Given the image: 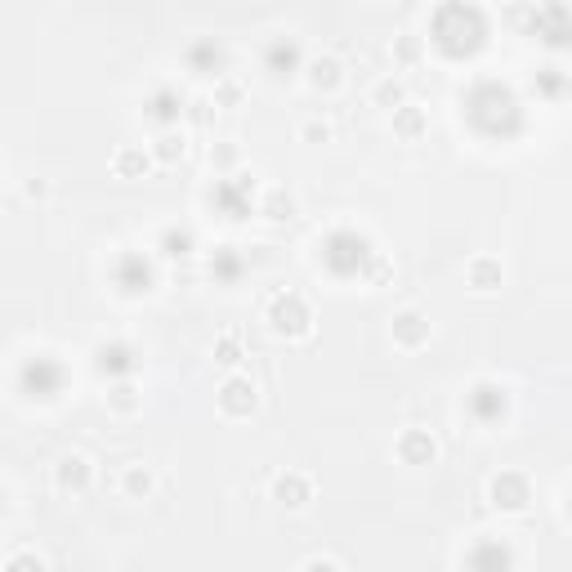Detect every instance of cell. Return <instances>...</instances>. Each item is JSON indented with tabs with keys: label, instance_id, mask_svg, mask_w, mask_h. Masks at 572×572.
Listing matches in <instances>:
<instances>
[{
	"label": "cell",
	"instance_id": "3",
	"mask_svg": "<svg viewBox=\"0 0 572 572\" xmlns=\"http://www.w3.org/2000/svg\"><path fill=\"white\" fill-rule=\"evenodd\" d=\"M215 403L228 421H246V416H255V407H260V385H255L251 376H228L224 385L215 389Z\"/></svg>",
	"mask_w": 572,
	"mask_h": 572
},
{
	"label": "cell",
	"instance_id": "14",
	"mask_svg": "<svg viewBox=\"0 0 572 572\" xmlns=\"http://www.w3.org/2000/svg\"><path fill=\"white\" fill-rule=\"evenodd\" d=\"M389 117H394V135H398V139H421L425 130H429L425 108H416V103H398Z\"/></svg>",
	"mask_w": 572,
	"mask_h": 572
},
{
	"label": "cell",
	"instance_id": "18",
	"mask_svg": "<svg viewBox=\"0 0 572 572\" xmlns=\"http://www.w3.org/2000/svg\"><path fill=\"white\" fill-rule=\"evenodd\" d=\"M103 403H108V412H112V416H135V412H143V394H139L135 385H130V380L112 385Z\"/></svg>",
	"mask_w": 572,
	"mask_h": 572
},
{
	"label": "cell",
	"instance_id": "25",
	"mask_svg": "<svg viewBox=\"0 0 572 572\" xmlns=\"http://www.w3.org/2000/svg\"><path fill=\"white\" fill-rule=\"evenodd\" d=\"M336 139V126H331L327 117H309L300 126V143H313V148H322V143H331Z\"/></svg>",
	"mask_w": 572,
	"mask_h": 572
},
{
	"label": "cell",
	"instance_id": "20",
	"mask_svg": "<svg viewBox=\"0 0 572 572\" xmlns=\"http://www.w3.org/2000/svg\"><path fill=\"white\" fill-rule=\"evenodd\" d=\"M470 407L483 416V421H492V416L505 412V389H501V385H488V380H483V385H474Z\"/></svg>",
	"mask_w": 572,
	"mask_h": 572
},
{
	"label": "cell",
	"instance_id": "27",
	"mask_svg": "<svg viewBox=\"0 0 572 572\" xmlns=\"http://www.w3.org/2000/svg\"><path fill=\"white\" fill-rule=\"evenodd\" d=\"M246 99V90H242V85H237L233 81V76H219V81H215V108H237V103H242Z\"/></svg>",
	"mask_w": 572,
	"mask_h": 572
},
{
	"label": "cell",
	"instance_id": "9",
	"mask_svg": "<svg viewBox=\"0 0 572 572\" xmlns=\"http://www.w3.org/2000/svg\"><path fill=\"white\" fill-rule=\"evenodd\" d=\"M501 282H505V269L492 255H474V260L465 264V286H470V291L492 295V291H501Z\"/></svg>",
	"mask_w": 572,
	"mask_h": 572
},
{
	"label": "cell",
	"instance_id": "26",
	"mask_svg": "<svg viewBox=\"0 0 572 572\" xmlns=\"http://www.w3.org/2000/svg\"><path fill=\"white\" fill-rule=\"evenodd\" d=\"M421 54H425L421 36H394V63H398V68H412V63H421Z\"/></svg>",
	"mask_w": 572,
	"mask_h": 572
},
{
	"label": "cell",
	"instance_id": "6",
	"mask_svg": "<svg viewBox=\"0 0 572 572\" xmlns=\"http://www.w3.org/2000/svg\"><path fill=\"white\" fill-rule=\"evenodd\" d=\"M269 497L282 505V510H304L313 501V479L304 470H286L269 483Z\"/></svg>",
	"mask_w": 572,
	"mask_h": 572
},
{
	"label": "cell",
	"instance_id": "34",
	"mask_svg": "<svg viewBox=\"0 0 572 572\" xmlns=\"http://www.w3.org/2000/svg\"><path fill=\"white\" fill-rule=\"evenodd\" d=\"M389 273H394V269H389V260H376V269H371V278H376V282H389Z\"/></svg>",
	"mask_w": 572,
	"mask_h": 572
},
{
	"label": "cell",
	"instance_id": "28",
	"mask_svg": "<svg viewBox=\"0 0 572 572\" xmlns=\"http://www.w3.org/2000/svg\"><path fill=\"white\" fill-rule=\"evenodd\" d=\"M242 161V152H237V143H228V139H219V143H211V166L219 170V175H228V170Z\"/></svg>",
	"mask_w": 572,
	"mask_h": 572
},
{
	"label": "cell",
	"instance_id": "15",
	"mask_svg": "<svg viewBox=\"0 0 572 572\" xmlns=\"http://www.w3.org/2000/svg\"><path fill=\"white\" fill-rule=\"evenodd\" d=\"M179 112H184V108H179V94L175 90H157L148 103H143V117L157 121V126H166V130L179 121Z\"/></svg>",
	"mask_w": 572,
	"mask_h": 572
},
{
	"label": "cell",
	"instance_id": "30",
	"mask_svg": "<svg viewBox=\"0 0 572 572\" xmlns=\"http://www.w3.org/2000/svg\"><path fill=\"white\" fill-rule=\"evenodd\" d=\"M304 572H340V568H345V559H331V555H313V559H304V564H300Z\"/></svg>",
	"mask_w": 572,
	"mask_h": 572
},
{
	"label": "cell",
	"instance_id": "23",
	"mask_svg": "<svg viewBox=\"0 0 572 572\" xmlns=\"http://www.w3.org/2000/svg\"><path fill=\"white\" fill-rule=\"evenodd\" d=\"M193 246H197V237L188 233V228H166L161 233V255H170V260H184V255H193Z\"/></svg>",
	"mask_w": 572,
	"mask_h": 572
},
{
	"label": "cell",
	"instance_id": "1",
	"mask_svg": "<svg viewBox=\"0 0 572 572\" xmlns=\"http://www.w3.org/2000/svg\"><path fill=\"white\" fill-rule=\"evenodd\" d=\"M269 327L273 336H286V340H304L313 331V309L304 295L286 291V295H273L269 300Z\"/></svg>",
	"mask_w": 572,
	"mask_h": 572
},
{
	"label": "cell",
	"instance_id": "7",
	"mask_svg": "<svg viewBox=\"0 0 572 572\" xmlns=\"http://www.w3.org/2000/svg\"><path fill=\"white\" fill-rule=\"evenodd\" d=\"M394 452L403 465H434L438 461V438L429 434V429H403Z\"/></svg>",
	"mask_w": 572,
	"mask_h": 572
},
{
	"label": "cell",
	"instance_id": "5",
	"mask_svg": "<svg viewBox=\"0 0 572 572\" xmlns=\"http://www.w3.org/2000/svg\"><path fill=\"white\" fill-rule=\"evenodd\" d=\"M90 483H94V465H90V456L68 452L59 465H54V488H59L63 497H81V492H90Z\"/></svg>",
	"mask_w": 572,
	"mask_h": 572
},
{
	"label": "cell",
	"instance_id": "19",
	"mask_svg": "<svg viewBox=\"0 0 572 572\" xmlns=\"http://www.w3.org/2000/svg\"><path fill=\"white\" fill-rule=\"evenodd\" d=\"M94 367L112 371V376H126V371H135V354L126 345H99L94 349Z\"/></svg>",
	"mask_w": 572,
	"mask_h": 572
},
{
	"label": "cell",
	"instance_id": "8",
	"mask_svg": "<svg viewBox=\"0 0 572 572\" xmlns=\"http://www.w3.org/2000/svg\"><path fill=\"white\" fill-rule=\"evenodd\" d=\"M304 81H309V90L318 94H336L340 85H345V63L336 59V54H318V59L304 63Z\"/></svg>",
	"mask_w": 572,
	"mask_h": 572
},
{
	"label": "cell",
	"instance_id": "16",
	"mask_svg": "<svg viewBox=\"0 0 572 572\" xmlns=\"http://www.w3.org/2000/svg\"><path fill=\"white\" fill-rule=\"evenodd\" d=\"M188 157V135L184 130H161L157 143H152V161L157 166H175V161Z\"/></svg>",
	"mask_w": 572,
	"mask_h": 572
},
{
	"label": "cell",
	"instance_id": "17",
	"mask_svg": "<svg viewBox=\"0 0 572 572\" xmlns=\"http://www.w3.org/2000/svg\"><path fill=\"white\" fill-rule=\"evenodd\" d=\"M121 492H126L130 501H148L152 492H157V474H152L148 465H126V474H121Z\"/></svg>",
	"mask_w": 572,
	"mask_h": 572
},
{
	"label": "cell",
	"instance_id": "31",
	"mask_svg": "<svg viewBox=\"0 0 572 572\" xmlns=\"http://www.w3.org/2000/svg\"><path fill=\"white\" fill-rule=\"evenodd\" d=\"M211 108H215L211 99H193L188 103V121H193V126H206V121H211Z\"/></svg>",
	"mask_w": 572,
	"mask_h": 572
},
{
	"label": "cell",
	"instance_id": "21",
	"mask_svg": "<svg viewBox=\"0 0 572 572\" xmlns=\"http://www.w3.org/2000/svg\"><path fill=\"white\" fill-rule=\"evenodd\" d=\"M371 103H376V108H385V112H394L398 103H407V85L398 81V76H385V81L371 85Z\"/></svg>",
	"mask_w": 572,
	"mask_h": 572
},
{
	"label": "cell",
	"instance_id": "33",
	"mask_svg": "<svg viewBox=\"0 0 572 572\" xmlns=\"http://www.w3.org/2000/svg\"><path fill=\"white\" fill-rule=\"evenodd\" d=\"M27 197H32V202H41L45 193H50V184H45V179H27V188H23Z\"/></svg>",
	"mask_w": 572,
	"mask_h": 572
},
{
	"label": "cell",
	"instance_id": "35",
	"mask_svg": "<svg viewBox=\"0 0 572 572\" xmlns=\"http://www.w3.org/2000/svg\"><path fill=\"white\" fill-rule=\"evenodd\" d=\"M0 184H5V166H0Z\"/></svg>",
	"mask_w": 572,
	"mask_h": 572
},
{
	"label": "cell",
	"instance_id": "29",
	"mask_svg": "<svg viewBox=\"0 0 572 572\" xmlns=\"http://www.w3.org/2000/svg\"><path fill=\"white\" fill-rule=\"evenodd\" d=\"M5 568H9V572H18V568H36V572H45V568H50V559H45L41 550H14V555L5 559Z\"/></svg>",
	"mask_w": 572,
	"mask_h": 572
},
{
	"label": "cell",
	"instance_id": "2",
	"mask_svg": "<svg viewBox=\"0 0 572 572\" xmlns=\"http://www.w3.org/2000/svg\"><path fill=\"white\" fill-rule=\"evenodd\" d=\"M488 501H492V510H501V514H523L532 505L528 474H519V470L492 474V479H488Z\"/></svg>",
	"mask_w": 572,
	"mask_h": 572
},
{
	"label": "cell",
	"instance_id": "11",
	"mask_svg": "<svg viewBox=\"0 0 572 572\" xmlns=\"http://www.w3.org/2000/svg\"><path fill=\"white\" fill-rule=\"evenodd\" d=\"M152 166H157L152 152L135 148V143H121V148L112 152V175H117V179H148Z\"/></svg>",
	"mask_w": 572,
	"mask_h": 572
},
{
	"label": "cell",
	"instance_id": "10",
	"mask_svg": "<svg viewBox=\"0 0 572 572\" xmlns=\"http://www.w3.org/2000/svg\"><path fill=\"white\" fill-rule=\"evenodd\" d=\"M188 68H193L197 76H228V50L215 41H197L193 50H188Z\"/></svg>",
	"mask_w": 572,
	"mask_h": 572
},
{
	"label": "cell",
	"instance_id": "32",
	"mask_svg": "<svg viewBox=\"0 0 572 572\" xmlns=\"http://www.w3.org/2000/svg\"><path fill=\"white\" fill-rule=\"evenodd\" d=\"M541 90L559 94V90H564V72H559V68H541Z\"/></svg>",
	"mask_w": 572,
	"mask_h": 572
},
{
	"label": "cell",
	"instance_id": "22",
	"mask_svg": "<svg viewBox=\"0 0 572 572\" xmlns=\"http://www.w3.org/2000/svg\"><path fill=\"white\" fill-rule=\"evenodd\" d=\"M260 211L269 215L273 224H286V219H295V193H286V188H273V193L264 197Z\"/></svg>",
	"mask_w": 572,
	"mask_h": 572
},
{
	"label": "cell",
	"instance_id": "13",
	"mask_svg": "<svg viewBox=\"0 0 572 572\" xmlns=\"http://www.w3.org/2000/svg\"><path fill=\"white\" fill-rule=\"evenodd\" d=\"M23 389H27V398H54L59 394V371H54L45 358H36L32 367L23 371Z\"/></svg>",
	"mask_w": 572,
	"mask_h": 572
},
{
	"label": "cell",
	"instance_id": "24",
	"mask_svg": "<svg viewBox=\"0 0 572 572\" xmlns=\"http://www.w3.org/2000/svg\"><path fill=\"white\" fill-rule=\"evenodd\" d=\"M242 358H246L242 354V336H237V331H224V336L215 340V362L219 367H237Z\"/></svg>",
	"mask_w": 572,
	"mask_h": 572
},
{
	"label": "cell",
	"instance_id": "4",
	"mask_svg": "<svg viewBox=\"0 0 572 572\" xmlns=\"http://www.w3.org/2000/svg\"><path fill=\"white\" fill-rule=\"evenodd\" d=\"M389 336H394V345L403 349V354H416V349L429 345L434 327H429V318H425L421 309H398L394 322H389Z\"/></svg>",
	"mask_w": 572,
	"mask_h": 572
},
{
	"label": "cell",
	"instance_id": "12",
	"mask_svg": "<svg viewBox=\"0 0 572 572\" xmlns=\"http://www.w3.org/2000/svg\"><path fill=\"white\" fill-rule=\"evenodd\" d=\"M264 68H269L273 76H278V81H282V76H295V72L304 68V59H300V45H295V41H286V36H278V41L269 45V54H264Z\"/></svg>",
	"mask_w": 572,
	"mask_h": 572
}]
</instances>
